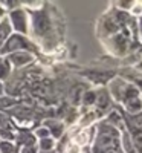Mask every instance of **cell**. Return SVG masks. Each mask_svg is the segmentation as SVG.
<instances>
[{"label":"cell","mask_w":142,"mask_h":153,"mask_svg":"<svg viewBox=\"0 0 142 153\" xmlns=\"http://www.w3.org/2000/svg\"><path fill=\"white\" fill-rule=\"evenodd\" d=\"M12 20H14L16 28H18L20 31L26 29V26H24V14L21 11H14L12 12Z\"/></svg>","instance_id":"6da1fadb"},{"label":"cell","mask_w":142,"mask_h":153,"mask_svg":"<svg viewBox=\"0 0 142 153\" xmlns=\"http://www.w3.org/2000/svg\"><path fill=\"white\" fill-rule=\"evenodd\" d=\"M133 144L136 146L138 150H142V130H139L138 133L133 135Z\"/></svg>","instance_id":"7a4b0ae2"},{"label":"cell","mask_w":142,"mask_h":153,"mask_svg":"<svg viewBox=\"0 0 142 153\" xmlns=\"http://www.w3.org/2000/svg\"><path fill=\"white\" fill-rule=\"evenodd\" d=\"M8 32H9V25L5 22V23L0 25V43H2V40L8 35Z\"/></svg>","instance_id":"3957f363"},{"label":"cell","mask_w":142,"mask_h":153,"mask_svg":"<svg viewBox=\"0 0 142 153\" xmlns=\"http://www.w3.org/2000/svg\"><path fill=\"white\" fill-rule=\"evenodd\" d=\"M3 3H6L8 6H16L18 3V0H3Z\"/></svg>","instance_id":"277c9868"},{"label":"cell","mask_w":142,"mask_h":153,"mask_svg":"<svg viewBox=\"0 0 142 153\" xmlns=\"http://www.w3.org/2000/svg\"><path fill=\"white\" fill-rule=\"evenodd\" d=\"M2 16H3V9H2V8H0V17H2Z\"/></svg>","instance_id":"5b68a950"}]
</instances>
